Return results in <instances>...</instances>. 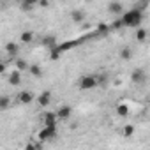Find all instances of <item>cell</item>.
Here are the masks:
<instances>
[{
	"label": "cell",
	"mask_w": 150,
	"mask_h": 150,
	"mask_svg": "<svg viewBox=\"0 0 150 150\" xmlns=\"http://www.w3.org/2000/svg\"><path fill=\"white\" fill-rule=\"evenodd\" d=\"M122 21H124V27H139L143 21V11L134 7L122 14Z\"/></svg>",
	"instance_id": "1"
},
{
	"label": "cell",
	"mask_w": 150,
	"mask_h": 150,
	"mask_svg": "<svg viewBox=\"0 0 150 150\" xmlns=\"http://www.w3.org/2000/svg\"><path fill=\"white\" fill-rule=\"evenodd\" d=\"M78 87H80L81 90H92V88L99 87L96 74H87V76H83V78L78 81Z\"/></svg>",
	"instance_id": "2"
},
{
	"label": "cell",
	"mask_w": 150,
	"mask_h": 150,
	"mask_svg": "<svg viewBox=\"0 0 150 150\" xmlns=\"http://www.w3.org/2000/svg\"><path fill=\"white\" fill-rule=\"evenodd\" d=\"M57 134H58V129H57V125H44V127L39 131L37 138H39L41 141H48V139H53Z\"/></svg>",
	"instance_id": "3"
},
{
	"label": "cell",
	"mask_w": 150,
	"mask_h": 150,
	"mask_svg": "<svg viewBox=\"0 0 150 150\" xmlns=\"http://www.w3.org/2000/svg\"><path fill=\"white\" fill-rule=\"evenodd\" d=\"M131 80H132V83H136V85H143V83L146 81V71H145L143 67H136V69L131 72Z\"/></svg>",
	"instance_id": "4"
},
{
	"label": "cell",
	"mask_w": 150,
	"mask_h": 150,
	"mask_svg": "<svg viewBox=\"0 0 150 150\" xmlns=\"http://www.w3.org/2000/svg\"><path fill=\"white\" fill-rule=\"evenodd\" d=\"M57 120H58L57 111H46L42 115V124L44 125H57Z\"/></svg>",
	"instance_id": "5"
},
{
	"label": "cell",
	"mask_w": 150,
	"mask_h": 150,
	"mask_svg": "<svg viewBox=\"0 0 150 150\" xmlns=\"http://www.w3.org/2000/svg\"><path fill=\"white\" fill-rule=\"evenodd\" d=\"M34 99H35V97H34V94H32V92H28V90H23V92H20V94H18V101H20L21 104H30Z\"/></svg>",
	"instance_id": "6"
},
{
	"label": "cell",
	"mask_w": 150,
	"mask_h": 150,
	"mask_svg": "<svg viewBox=\"0 0 150 150\" xmlns=\"http://www.w3.org/2000/svg\"><path fill=\"white\" fill-rule=\"evenodd\" d=\"M42 46H46L50 51L51 50H55V48H58V44H57V37H53V35H46V37H42Z\"/></svg>",
	"instance_id": "7"
},
{
	"label": "cell",
	"mask_w": 150,
	"mask_h": 150,
	"mask_svg": "<svg viewBox=\"0 0 150 150\" xmlns=\"http://www.w3.org/2000/svg\"><path fill=\"white\" fill-rule=\"evenodd\" d=\"M6 53L9 55V57H18V53H20V44L18 42H7L6 44Z\"/></svg>",
	"instance_id": "8"
},
{
	"label": "cell",
	"mask_w": 150,
	"mask_h": 150,
	"mask_svg": "<svg viewBox=\"0 0 150 150\" xmlns=\"http://www.w3.org/2000/svg\"><path fill=\"white\" fill-rule=\"evenodd\" d=\"M71 113H72V108H71V106H67V104H64V106H60V108L57 110V117H58V118H62V120L69 118V117H71Z\"/></svg>",
	"instance_id": "9"
},
{
	"label": "cell",
	"mask_w": 150,
	"mask_h": 150,
	"mask_svg": "<svg viewBox=\"0 0 150 150\" xmlns=\"http://www.w3.org/2000/svg\"><path fill=\"white\" fill-rule=\"evenodd\" d=\"M108 11L113 13V14H122L124 13V4H120V2H110L108 4Z\"/></svg>",
	"instance_id": "10"
},
{
	"label": "cell",
	"mask_w": 150,
	"mask_h": 150,
	"mask_svg": "<svg viewBox=\"0 0 150 150\" xmlns=\"http://www.w3.org/2000/svg\"><path fill=\"white\" fill-rule=\"evenodd\" d=\"M9 83H11V85H14V87L21 83V72H20V71H16V69H14V71L9 74Z\"/></svg>",
	"instance_id": "11"
},
{
	"label": "cell",
	"mask_w": 150,
	"mask_h": 150,
	"mask_svg": "<svg viewBox=\"0 0 150 150\" xmlns=\"http://www.w3.org/2000/svg\"><path fill=\"white\" fill-rule=\"evenodd\" d=\"M50 101H51V94H50V92H42V94L37 97L39 106H48V104H50Z\"/></svg>",
	"instance_id": "12"
},
{
	"label": "cell",
	"mask_w": 150,
	"mask_h": 150,
	"mask_svg": "<svg viewBox=\"0 0 150 150\" xmlns=\"http://www.w3.org/2000/svg\"><path fill=\"white\" fill-rule=\"evenodd\" d=\"M71 20L74 21V23H81V21H85V13H81V11H72L71 13Z\"/></svg>",
	"instance_id": "13"
},
{
	"label": "cell",
	"mask_w": 150,
	"mask_h": 150,
	"mask_svg": "<svg viewBox=\"0 0 150 150\" xmlns=\"http://www.w3.org/2000/svg\"><path fill=\"white\" fill-rule=\"evenodd\" d=\"M28 72L32 74V76H35V78L42 76V69H41L37 64H32V65H28Z\"/></svg>",
	"instance_id": "14"
},
{
	"label": "cell",
	"mask_w": 150,
	"mask_h": 150,
	"mask_svg": "<svg viewBox=\"0 0 150 150\" xmlns=\"http://www.w3.org/2000/svg\"><path fill=\"white\" fill-rule=\"evenodd\" d=\"M146 37H148V32H146L145 28H138V30H136V41L145 42V41H146Z\"/></svg>",
	"instance_id": "15"
},
{
	"label": "cell",
	"mask_w": 150,
	"mask_h": 150,
	"mask_svg": "<svg viewBox=\"0 0 150 150\" xmlns=\"http://www.w3.org/2000/svg\"><path fill=\"white\" fill-rule=\"evenodd\" d=\"M117 115H118V117H127V115H129V106L124 104V103L118 104V106H117Z\"/></svg>",
	"instance_id": "16"
},
{
	"label": "cell",
	"mask_w": 150,
	"mask_h": 150,
	"mask_svg": "<svg viewBox=\"0 0 150 150\" xmlns=\"http://www.w3.org/2000/svg\"><path fill=\"white\" fill-rule=\"evenodd\" d=\"M96 78H97L99 87H106V83H108V74H106V72H99V74H96Z\"/></svg>",
	"instance_id": "17"
},
{
	"label": "cell",
	"mask_w": 150,
	"mask_h": 150,
	"mask_svg": "<svg viewBox=\"0 0 150 150\" xmlns=\"http://www.w3.org/2000/svg\"><path fill=\"white\" fill-rule=\"evenodd\" d=\"M9 104H11V97H7V96L0 97V110H2V111H6L9 108Z\"/></svg>",
	"instance_id": "18"
},
{
	"label": "cell",
	"mask_w": 150,
	"mask_h": 150,
	"mask_svg": "<svg viewBox=\"0 0 150 150\" xmlns=\"http://www.w3.org/2000/svg\"><path fill=\"white\" fill-rule=\"evenodd\" d=\"M131 57H132V50H131V48L125 46V48L120 50V58H122V60H129Z\"/></svg>",
	"instance_id": "19"
},
{
	"label": "cell",
	"mask_w": 150,
	"mask_h": 150,
	"mask_svg": "<svg viewBox=\"0 0 150 150\" xmlns=\"http://www.w3.org/2000/svg\"><path fill=\"white\" fill-rule=\"evenodd\" d=\"M76 44H78L76 41H67V42H64V44H58V50H60V51H67V50L74 48Z\"/></svg>",
	"instance_id": "20"
},
{
	"label": "cell",
	"mask_w": 150,
	"mask_h": 150,
	"mask_svg": "<svg viewBox=\"0 0 150 150\" xmlns=\"http://www.w3.org/2000/svg\"><path fill=\"white\" fill-rule=\"evenodd\" d=\"M20 41H21V42H32V41H34V34L27 30V32H23V34H21Z\"/></svg>",
	"instance_id": "21"
},
{
	"label": "cell",
	"mask_w": 150,
	"mask_h": 150,
	"mask_svg": "<svg viewBox=\"0 0 150 150\" xmlns=\"http://www.w3.org/2000/svg\"><path fill=\"white\" fill-rule=\"evenodd\" d=\"M28 71V64L23 60V58H16V71Z\"/></svg>",
	"instance_id": "22"
},
{
	"label": "cell",
	"mask_w": 150,
	"mask_h": 150,
	"mask_svg": "<svg viewBox=\"0 0 150 150\" xmlns=\"http://www.w3.org/2000/svg\"><path fill=\"white\" fill-rule=\"evenodd\" d=\"M122 134H124L125 138H131V136L134 134V125H125L124 131H122Z\"/></svg>",
	"instance_id": "23"
},
{
	"label": "cell",
	"mask_w": 150,
	"mask_h": 150,
	"mask_svg": "<svg viewBox=\"0 0 150 150\" xmlns=\"http://www.w3.org/2000/svg\"><path fill=\"white\" fill-rule=\"evenodd\" d=\"M122 27H124V21H122V18H120V20H115V21L110 25V28H111V30H120Z\"/></svg>",
	"instance_id": "24"
},
{
	"label": "cell",
	"mask_w": 150,
	"mask_h": 150,
	"mask_svg": "<svg viewBox=\"0 0 150 150\" xmlns=\"http://www.w3.org/2000/svg\"><path fill=\"white\" fill-rule=\"evenodd\" d=\"M60 53H62V51H60L58 48H55V50L50 51V58H51V60H58V58H60Z\"/></svg>",
	"instance_id": "25"
},
{
	"label": "cell",
	"mask_w": 150,
	"mask_h": 150,
	"mask_svg": "<svg viewBox=\"0 0 150 150\" xmlns=\"http://www.w3.org/2000/svg\"><path fill=\"white\" fill-rule=\"evenodd\" d=\"M20 6H21V9H23V11H30V9L34 7V2H21Z\"/></svg>",
	"instance_id": "26"
},
{
	"label": "cell",
	"mask_w": 150,
	"mask_h": 150,
	"mask_svg": "<svg viewBox=\"0 0 150 150\" xmlns=\"http://www.w3.org/2000/svg\"><path fill=\"white\" fill-rule=\"evenodd\" d=\"M97 28H99V32H101V34H106V32L110 30V25H104V23H101Z\"/></svg>",
	"instance_id": "27"
},
{
	"label": "cell",
	"mask_w": 150,
	"mask_h": 150,
	"mask_svg": "<svg viewBox=\"0 0 150 150\" xmlns=\"http://www.w3.org/2000/svg\"><path fill=\"white\" fill-rule=\"evenodd\" d=\"M25 150H37V148H35V146H34V145H32V143H28V145H27V146H25Z\"/></svg>",
	"instance_id": "28"
},
{
	"label": "cell",
	"mask_w": 150,
	"mask_h": 150,
	"mask_svg": "<svg viewBox=\"0 0 150 150\" xmlns=\"http://www.w3.org/2000/svg\"><path fill=\"white\" fill-rule=\"evenodd\" d=\"M39 6H41V7H48V6H50V2H46V0H42V2H39Z\"/></svg>",
	"instance_id": "29"
},
{
	"label": "cell",
	"mask_w": 150,
	"mask_h": 150,
	"mask_svg": "<svg viewBox=\"0 0 150 150\" xmlns=\"http://www.w3.org/2000/svg\"><path fill=\"white\" fill-rule=\"evenodd\" d=\"M0 72H6V64H4V62L0 64Z\"/></svg>",
	"instance_id": "30"
}]
</instances>
